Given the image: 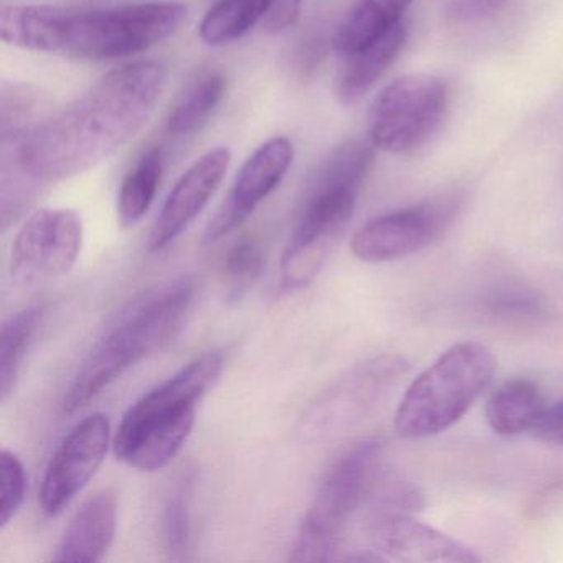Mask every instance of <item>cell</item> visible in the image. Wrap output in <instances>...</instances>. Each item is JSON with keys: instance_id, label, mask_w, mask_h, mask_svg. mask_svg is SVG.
I'll list each match as a JSON object with an SVG mask.
<instances>
[{"instance_id": "obj_25", "label": "cell", "mask_w": 563, "mask_h": 563, "mask_svg": "<svg viewBox=\"0 0 563 563\" xmlns=\"http://www.w3.org/2000/svg\"><path fill=\"white\" fill-rule=\"evenodd\" d=\"M266 265V252L256 240H242L227 252L220 269L223 298L239 302L256 285Z\"/></svg>"}, {"instance_id": "obj_26", "label": "cell", "mask_w": 563, "mask_h": 563, "mask_svg": "<svg viewBox=\"0 0 563 563\" xmlns=\"http://www.w3.org/2000/svg\"><path fill=\"white\" fill-rule=\"evenodd\" d=\"M25 487L27 477L21 457L9 450L0 451V529H4L21 509Z\"/></svg>"}, {"instance_id": "obj_28", "label": "cell", "mask_w": 563, "mask_h": 563, "mask_svg": "<svg viewBox=\"0 0 563 563\" xmlns=\"http://www.w3.org/2000/svg\"><path fill=\"white\" fill-rule=\"evenodd\" d=\"M301 14V0H273L268 14L263 19L262 27L272 34L291 29Z\"/></svg>"}, {"instance_id": "obj_8", "label": "cell", "mask_w": 563, "mask_h": 563, "mask_svg": "<svg viewBox=\"0 0 563 563\" xmlns=\"http://www.w3.org/2000/svg\"><path fill=\"white\" fill-rule=\"evenodd\" d=\"M446 103V87L440 78L428 74L397 78L372 103L368 141L385 153H410L440 126Z\"/></svg>"}, {"instance_id": "obj_27", "label": "cell", "mask_w": 563, "mask_h": 563, "mask_svg": "<svg viewBox=\"0 0 563 563\" xmlns=\"http://www.w3.org/2000/svg\"><path fill=\"white\" fill-rule=\"evenodd\" d=\"M509 5V0H453L448 19L454 24H479L493 19Z\"/></svg>"}, {"instance_id": "obj_14", "label": "cell", "mask_w": 563, "mask_h": 563, "mask_svg": "<svg viewBox=\"0 0 563 563\" xmlns=\"http://www.w3.org/2000/svg\"><path fill=\"white\" fill-rule=\"evenodd\" d=\"M232 154L216 147L203 154L170 190L150 236L151 252H161L176 242L206 209L229 170Z\"/></svg>"}, {"instance_id": "obj_21", "label": "cell", "mask_w": 563, "mask_h": 563, "mask_svg": "<svg viewBox=\"0 0 563 563\" xmlns=\"http://www.w3.org/2000/svg\"><path fill=\"white\" fill-rule=\"evenodd\" d=\"M225 93V78L219 71L202 75L177 98L167 117V131L174 136L199 133L216 114Z\"/></svg>"}, {"instance_id": "obj_17", "label": "cell", "mask_w": 563, "mask_h": 563, "mask_svg": "<svg viewBox=\"0 0 563 563\" xmlns=\"http://www.w3.org/2000/svg\"><path fill=\"white\" fill-rule=\"evenodd\" d=\"M407 42L404 22L388 29L355 54L347 55V64L338 84V98L345 107L358 103L395 64Z\"/></svg>"}, {"instance_id": "obj_15", "label": "cell", "mask_w": 563, "mask_h": 563, "mask_svg": "<svg viewBox=\"0 0 563 563\" xmlns=\"http://www.w3.org/2000/svg\"><path fill=\"white\" fill-rule=\"evenodd\" d=\"M371 539L382 556L401 562H479V555L460 540L401 510L382 509L372 520Z\"/></svg>"}, {"instance_id": "obj_22", "label": "cell", "mask_w": 563, "mask_h": 563, "mask_svg": "<svg viewBox=\"0 0 563 563\" xmlns=\"http://www.w3.org/2000/svg\"><path fill=\"white\" fill-rule=\"evenodd\" d=\"M45 306L35 305L18 312L2 325L0 332V401L5 404L14 391L25 355L34 342Z\"/></svg>"}, {"instance_id": "obj_20", "label": "cell", "mask_w": 563, "mask_h": 563, "mask_svg": "<svg viewBox=\"0 0 563 563\" xmlns=\"http://www.w3.org/2000/svg\"><path fill=\"white\" fill-rule=\"evenodd\" d=\"M273 0H219L203 15L199 37L210 47L232 44L262 24Z\"/></svg>"}, {"instance_id": "obj_13", "label": "cell", "mask_w": 563, "mask_h": 563, "mask_svg": "<svg viewBox=\"0 0 563 563\" xmlns=\"http://www.w3.org/2000/svg\"><path fill=\"white\" fill-rule=\"evenodd\" d=\"M395 368L398 364L394 358H375L339 378L306 408L299 420V437L306 441L321 440L347 427L378 398L382 387L394 377Z\"/></svg>"}, {"instance_id": "obj_4", "label": "cell", "mask_w": 563, "mask_h": 563, "mask_svg": "<svg viewBox=\"0 0 563 563\" xmlns=\"http://www.w3.org/2000/svg\"><path fill=\"white\" fill-rule=\"evenodd\" d=\"M372 166L374 146L349 141L319 167L302 197L283 255V291H299L318 278L351 223Z\"/></svg>"}, {"instance_id": "obj_12", "label": "cell", "mask_w": 563, "mask_h": 563, "mask_svg": "<svg viewBox=\"0 0 563 563\" xmlns=\"http://www.w3.org/2000/svg\"><path fill=\"white\" fill-rule=\"evenodd\" d=\"M295 159L288 137H273L240 167L229 196L206 230V243H216L242 227L256 207L268 199L285 179Z\"/></svg>"}, {"instance_id": "obj_23", "label": "cell", "mask_w": 563, "mask_h": 563, "mask_svg": "<svg viewBox=\"0 0 563 563\" xmlns=\"http://www.w3.org/2000/svg\"><path fill=\"white\" fill-rule=\"evenodd\" d=\"M163 151H147L128 173L118 196V217L124 227L136 225L150 212L163 179Z\"/></svg>"}, {"instance_id": "obj_2", "label": "cell", "mask_w": 563, "mask_h": 563, "mask_svg": "<svg viewBox=\"0 0 563 563\" xmlns=\"http://www.w3.org/2000/svg\"><path fill=\"white\" fill-rule=\"evenodd\" d=\"M186 19V5L177 2L8 5L0 12V34L5 44L24 51L104 62L150 51L176 34Z\"/></svg>"}, {"instance_id": "obj_19", "label": "cell", "mask_w": 563, "mask_h": 563, "mask_svg": "<svg viewBox=\"0 0 563 563\" xmlns=\"http://www.w3.org/2000/svg\"><path fill=\"white\" fill-rule=\"evenodd\" d=\"M545 408V398L532 382H504L487 400L486 420L494 433L516 437L533 431Z\"/></svg>"}, {"instance_id": "obj_10", "label": "cell", "mask_w": 563, "mask_h": 563, "mask_svg": "<svg viewBox=\"0 0 563 563\" xmlns=\"http://www.w3.org/2000/svg\"><path fill=\"white\" fill-rule=\"evenodd\" d=\"M84 246V220L77 210L42 209L29 217L12 245L11 272L34 283L67 275Z\"/></svg>"}, {"instance_id": "obj_29", "label": "cell", "mask_w": 563, "mask_h": 563, "mask_svg": "<svg viewBox=\"0 0 563 563\" xmlns=\"http://www.w3.org/2000/svg\"><path fill=\"white\" fill-rule=\"evenodd\" d=\"M533 433L549 443L563 444V400L545 408L539 423L533 428Z\"/></svg>"}, {"instance_id": "obj_5", "label": "cell", "mask_w": 563, "mask_h": 563, "mask_svg": "<svg viewBox=\"0 0 563 563\" xmlns=\"http://www.w3.org/2000/svg\"><path fill=\"white\" fill-rule=\"evenodd\" d=\"M222 351H209L141 397L124 413L114 454L134 470H163L183 450L196 424L197 405L223 371Z\"/></svg>"}, {"instance_id": "obj_1", "label": "cell", "mask_w": 563, "mask_h": 563, "mask_svg": "<svg viewBox=\"0 0 563 563\" xmlns=\"http://www.w3.org/2000/svg\"><path fill=\"white\" fill-rule=\"evenodd\" d=\"M169 71L159 62H134L104 75L74 103L24 134L15 144V169L37 183H62L100 166L146 126L166 90Z\"/></svg>"}, {"instance_id": "obj_6", "label": "cell", "mask_w": 563, "mask_h": 563, "mask_svg": "<svg viewBox=\"0 0 563 563\" xmlns=\"http://www.w3.org/2000/svg\"><path fill=\"white\" fill-rule=\"evenodd\" d=\"M496 367L493 351L479 342L448 349L408 387L395 413V431L417 440L453 427L489 387Z\"/></svg>"}, {"instance_id": "obj_11", "label": "cell", "mask_w": 563, "mask_h": 563, "mask_svg": "<svg viewBox=\"0 0 563 563\" xmlns=\"http://www.w3.org/2000/svg\"><path fill=\"white\" fill-rule=\"evenodd\" d=\"M110 440V418L103 413L90 415L71 428L42 481L41 507L48 517L64 512L93 479L107 457Z\"/></svg>"}, {"instance_id": "obj_24", "label": "cell", "mask_w": 563, "mask_h": 563, "mask_svg": "<svg viewBox=\"0 0 563 563\" xmlns=\"http://www.w3.org/2000/svg\"><path fill=\"white\" fill-rule=\"evenodd\" d=\"M194 473L187 471L170 487L161 512L159 533L164 552L173 560L187 559L192 540Z\"/></svg>"}, {"instance_id": "obj_3", "label": "cell", "mask_w": 563, "mask_h": 563, "mask_svg": "<svg viewBox=\"0 0 563 563\" xmlns=\"http://www.w3.org/2000/svg\"><path fill=\"white\" fill-rule=\"evenodd\" d=\"M194 296L196 283L183 276L134 298L85 358L62 404L65 413L88 407L124 372L166 349L183 331Z\"/></svg>"}, {"instance_id": "obj_16", "label": "cell", "mask_w": 563, "mask_h": 563, "mask_svg": "<svg viewBox=\"0 0 563 563\" xmlns=\"http://www.w3.org/2000/svg\"><path fill=\"white\" fill-rule=\"evenodd\" d=\"M117 527V494L100 490L75 514L58 543L55 562H100L113 543Z\"/></svg>"}, {"instance_id": "obj_18", "label": "cell", "mask_w": 563, "mask_h": 563, "mask_svg": "<svg viewBox=\"0 0 563 563\" xmlns=\"http://www.w3.org/2000/svg\"><path fill=\"white\" fill-rule=\"evenodd\" d=\"M413 0H352L335 32L334 47L347 55L364 48L382 34L400 24Z\"/></svg>"}, {"instance_id": "obj_9", "label": "cell", "mask_w": 563, "mask_h": 563, "mask_svg": "<svg viewBox=\"0 0 563 563\" xmlns=\"http://www.w3.org/2000/svg\"><path fill=\"white\" fill-rule=\"evenodd\" d=\"M461 206L463 196L453 190L377 217L352 236V253L364 263L394 262L413 255L443 235L456 219Z\"/></svg>"}, {"instance_id": "obj_7", "label": "cell", "mask_w": 563, "mask_h": 563, "mask_svg": "<svg viewBox=\"0 0 563 563\" xmlns=\"http://www.w3.org/2000/svg\"><path fill=\"white\" fill-rule=\"evenodd\" d=\"M384 443L377 438L354 444L322 477L302 519L291 562H328L342 530L377 486Z\"/></svg>"}]
</instances>
